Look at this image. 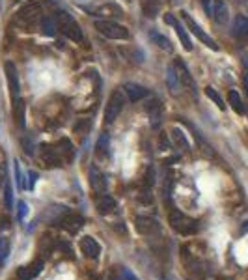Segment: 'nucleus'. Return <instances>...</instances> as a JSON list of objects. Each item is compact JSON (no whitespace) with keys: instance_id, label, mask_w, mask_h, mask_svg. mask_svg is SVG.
Here are the masks:
<instances>
[{"instance_id":"nucleus-22","label":"nucleus","mask_w":248,"mask_h":280,"mask_svg":"<svg viewBox=\"0 0 248 280\" xmlns=\"http://www.w3.org/2000/svg\"><path fill=\"white\" fill-rule=\"evenodd\" d=\"M172 140H174V144L177 146V149H185V151H189V140H187V136L185 133L181 131V129H177L174 127L172 129Z\"/></svg>"},{"instance_id":"nucleus-30","label":"nucleus","mask_w":248,"mask_h":280,"mask_svg":"<svg viewBox=\"0 0 248 280\" xmlns=\"http://www.w3.org/2000/svg\"><path fill=\"white\" fill-rule=\"evenodd\" d=\"M54 30H56V23H52L50 19L43 17V19H41V32H43L45 36H54Z\"/></svg>"},{"instance_id":"nucleus-21","label":"nucleus","mask_w":248,"mask_h":280,"mask_svg":"<svg viewBox=\"0 0 248 280\" xmlns=\"http://www.w3.org/2000/svg\"><path fill=\"white\" fill-rule=\"evenodd\" d=\"M142 12L146 17H157L159 12H161V4L157 0H142Z\"/></svg>"},{"instance_id":"nucleus-2","label":"nucleus","mask_w":248,"mask_h":280,"mask_svg":"<svg viewBox=\"0 0 248 280\" xmlns=\"http://www.w3.org/2000/svg\"><path fill=\"white\" fill-rule=\"evenodd\" d=\"M170 224H172V228L179 233H183V235H192V233H196L198 231V220L196 219H190L187 217L183 211H179V209H174L172 213H170Z\"/></svg>"},{"instance_id":"nucleus-38","label":"nucleus","mask_w":248,"mask_h":280,"mask_svg":"<svg viewBox=\"0 0 248 280\" xmlns=\"http://www.w3.org/2000/svg\"><path fill=\"white\" fill-rule=\"evenodd\" d=\"M140 200L144 202V204H151V202H153V196H151V193H149V191H148V193L144 191V193H142V196H140Z\"/></svg>"},{"instance_id":"nucleus-28","label":"nucleus","mask_w":248,"mask_h":280,"mask_svg":"<svg viewBox=\"0 0 248 280\" xmlns=\"http://www.w3.org/2000/svg\"><path fill=\"white\" fill-rule=\"evenodd\" d=\"M58 149H60V153H64V155H66L67 161L73 159V144L69 142V138H60Z\"/></svg>"},{"instance_id":"nucleus-18","label":"nucleus","mask_w":248,"mask_h":280,"mask_svg":"<svg viewBox=\"0 0 248 280\" xmlns=\"http://www.w3.org/2000/svg\"><path fill=\"white\" fill-rule=\"evenodd\" d=\"M233 36L237 39H247L248 37V17L237 15L233 21Z\"/></svg>"},{"instance_id":"nucleus-23","label":"nucleus","mask_w":248,"mask_h":280,"mask_svg":"<svg viewBox=\"0 0 248 280\" xmlns=\"http://www.w3.org/2000/svg\"><path fill=\"white\" fill-rule=\"evenodd\" d=\"M149 37H151L155 43H157V47H159V49H165L166 52H172V50H174L172 43L168 41V37H165L163 34H159L157 30H151V32H149Z\"/></svg>"},{"instance_id":"nucleus-5","label":"nucleus","mask_w":248,"mask_h":280,"mask_svg":"<svg viewBox=\"0 0 248 280\" xmlns=\"http://www.w3.org/2000/svg\"><path fill=\"white\" fill-rule=\"evenodd\" d=\"M181 17H183V21H185V25L189 26V30H190V32H192L194 36L198 37V39H200L201 43H205V45H207L209 49H213V50H218V45L215 43V39H213V37H209V36H207V34H205V32H203V30H201V26L198 25V23H196V21H194L192 17H190L189 13H187V12H181Z\"/></svg>"},{"instance_id":"nucleus-40","label":"nucleus","mask_w":248,"mask_h":280,"mask_svg":"<svg viewBox=\"0 0 248 280\" xmlns=\"http://www.w3.org/2000/svg\"><path fill=\"white\" fill-rule=\"evenodd\" d=\"M2 185H6V165L4 163L0 165V187Z\"/></svg>"},{"instance_id":"nucleus-35","label":"nucleus","mask_w":248,"mask_h":280,"mask_svg":"<svg viewBox=\"0 0 248 280\" xmlns=\"http://www.w3.org/2000/svg\"><path fill=\"white\" fill-rule=\"evenodd\" d=\"M84 129H90V120H83V122H79L75 125V131H77V133H83Z\"/></svg>"},{"instance_id":"nucleus-16","label":"nucleus","mask_w":248,"mask_h":280,"mask_svg":"<svg viewBox=\"0 0 248 280\" xmlns=\"http://www.w3.org/2000/svg\"><path fill=\"white\" fill-rule=\"evenodd\" d=\"M39 10H41V6L37 4V2H28L24 8H21L19 10V19L21 21H34L35 17L39 15Z\"/></svg>"},{"instance_id":"nucleus-29","label":"nucleus","mask_w":248,"mask_h":280,"mask_svg":"<svg viewBox=\"0 0 248 280\" xmlns=\"http://www.w3.org/2000/svg\"><path fill=\"white\" fill-rule=\"evenodd\" d=\"M166 81H168V86H170V92H172V94H176L177 84H179V79H177V73H176V69H174V66H172V67H168Z\"/></svg>"},{"instance_id":"nucleus-26","label":"nucleus","mask_w":248,"mask_h":280,"mask_svg":"<svg viewBox=\"0 0 248 280\" xmlns=\"http://www.w3.org/2000/svg\"><path fill=\"white\" fill-rule=\"evenodd\" d=\"M228 101H230L231 109L235 110L237 114H245V105H243V101H241V96L237 94L235 90H231V92L228 94Z\"/></svg>"},{"instance_id":"nucleus-42","label":"nucleus","mask_w":248,"mask_h":280,"mask_svg":"<svg viewBox=\"0 0 248 280\" xmlns=\"http://www.w3.org/2000/svg\"><path fill=\"white\" fill-rule=\"evenodd\" d=\"M28 178H30L28 189H32V187H34V183H35V180H37V174H35V172H28Z\"/></svg>"},{"instance_id":"nucleus-9","label":"nucleus","mask_w":248,"mask_h":280,"mask_svg":"<svg viewBox=\"0 0 248 280\" xmlns=\"http://www.w3.org/2000/svg\"><path fill=\"white\" fill-rule=\"evenodd\" d=\"M136 230L140 231L142 235H157L161 233V224L151 217H136Z\"/></svg>"},{"instance_id":"nucleus-17","label":"nucleus","mask_w":248,"mask_h":280,"mask_svg":"<svg viewBox=\"0 0 248 280\" xmlns=\"http://www.w3.org/2000/svg\"><path fill=\"white\" fill-rule=\"evenodd\" d=\"M213 19L218 25H224L228 21V4L224 0H215V4H213Z\"/></svg>"},{"instance_id":"nucleus-20","label":"nucleus","mask_w":248,"mask_h":280,"mask_svg":"<svg viewBox=\"0 0 248 280\" xmlns=\"http://www.w3.org/2000/svg\"><path fill=\"white\" fill-rule=\"evenodd\" d=\"M116 209V200L112 198V196H101L99 200H97V211L101 213V215H108V213H112Z\"/></svg>"},{"instance_id":"nucleus-31","label":"nucleus","mask_w":248,"mask_h":280,"mask_svg":"<svg viewBox=\"0 0 248 280\" xmlns=\"http://www.w3.org/2000/svg\"><path fill=\"white\" fill-rule=\"evenodd\" d=\"M10 254V241L6 237H0V264H4Z\"/></svg>"},{"instance_id":"nucleus-14","label":"nucleus","mask_w":248,"mask_h":280,"mask_svg":"<svg viewBox=\"0 0 248 280\" xmlns=\"http://www.w3.org/2000/svg\"><path fill=\"white\" fill-rule=\"evenodd\" d=\"M123 90H125L129 101H132V103H136V101H140V99H144L148 96V90L144 86L136 84V82H127V84L123 86Z\"/></svg>"},{"instance_id":"nucleus-24","label":"nucleus","mask_w":248,"mask_h":280,"mask_svg":"<svg viewBox=\"0 0 248 280\" xmlns=\"http://www.w3.org/2000/svg\"><path fill=\"white\" fill-rule=\"evenodd\" d=\"M24 112H26V105L21 98L17 101H13V114H15V120L19 127H24Z\"/></svg>"},{"instance_id":"nucleus-8","label":"nucleus","mask_w":248,"mask_h":280,"mask_svg":"<svg viewBox=\"0 0 248 280\" xmlns=\"http://www.w3.org/2000/svg\"><path fill=\"white\" fill-rule=\"evenodd\" d=\"M4 71H6V79H8V86H10V94H12V99L17 101L19 99V77H17V69L12 62H6L4 64Z\"/></svg>"},{"instance_id":"nucleus-1","label":"nucleus","mask_w":248,"mask_h":280,"mask_svg":"<svg viewBox=\"0 0 248 280\" xmlns=\"http://www.w3.org/2000/svg\"><path fill=\"white\" fill-rule=\"evenodd\" d=\"M56 28H58L64 36L73 39V41H77V43L83 41V30H81V26H79V23H77L67 12L56 13Z\"/></svg>"},{"instance_id":"nucleus-45","label":"nucleus","mask_w":248,"mask_h":280,"mask_svg":"<svg viewBox=\"0 0 248 280\" xmlns=\"http://www.w3.org/2000/svg\"><path fill=\"white\" fill-rule=\"evenodd\" d=\"M108 280H123V279H119V277H116V273H112V275L108 277Z\"/></svg>"},{"instance_id":"nucleus-41","label":"nucleus","mask_w":248,"mask_h":280,"mask_svg":"<svg viewBox=\"0 0 248 280\" xmlns=\"http://www.w3.org/2000/svg\"><path fill=\"white\" fill-rule=\"evenodd\" d=\"M146 185H148V187H151V185H153V168H149V172H148V174H146Z\"/></svg>"},{"instance_id":"nucleus-7","label":"nucleus","mask_w":248,"mask_h":280,"mask_svg":"<svg viewBox=\"0 0 248 280\" xmlns=\"http://www.w3.org/2000/svg\"><path fill=\"white\" fill-rule=\"evenodd\" d=\"M146 112L149 116V122H151V127L157 129L161 122H163V105L157 98H151L148 103H146Z\"/></svg>"},{"instance_id":"nucleus-36","label":"nucleus","mask_w":248,"mask_h":280,"mask_svg":"<svg viewBox=\"0 0 248 280\" xmlns=\"http://www.w3.org/2000/svg\"><path fill=\"white\" fill-rule=\"evenodd\" d=\"M121 279L123 280H140L136 275H132L129 269H121Z\"/></svg>"},{"instance_id":"nucleus-12","label":"nucleus","mask_w":248,"mask_h":280,"mask_svg":"<svg viewBox=\"0 0 248 280\" xmlns=\"http://www.w3.org/2000/svg\"><path fill=\"white\" fill-rule=\"evenodd\" d=\"M60 224H62V228L66 231H69V233L75 235V233L84 226V219L81 215H77V213H67V215L62 219Z\"/></svg>"},{"instance_id":"nucleus-19","label":"nucleus","mask_w":248,"mask_h":280,"mask_svg":"<svg viewBox=\"0 0 248 280\" xmlns=\"http://www.w3.org/2000/svg\"><path fill=\"white\" fill-rule=\"evenodd\" d=\"M90 183H92V189H94L95 193H103L106 189L105 176L97 170V166H92V168H90Z\"/></svg>"},{"instance_id":"nucleus-44","label":"nucleus","mask_w":248,"mask_h":280,"mask_svg":"<svg viewBox=\"0 0 248 280\" xmlns=\"http://www.w3.org/2000/svg\"><path fill=\"white\" fill-rule=\"evenodd\" d=\"M0 226H2V228H8V219H6V217L0 219Z\"/></svg>"},{"instance_id":"nucleus-3","label":"nucleus","mask_w":248,"mask_h":280,"mask_svg":"<svg viewBox=\"0 0 248 280\" xmlns=\"http://www.w3.org/2000/svg\"><path fill=\"white\" fill-rule=\"evenodd\" d=\"M95 28L99 34H103L108 39H127L129 37V30L119 23L114 21H106V19H97L95 21Z\"/></svg>"},{"instance_id":"nucleus-15","label":"nucleus","mask_w":248,"mask_h":280,"mask_svg":"<svg viewBox=\"0 0 248 280\" xmlns=\"http://www.w3.org/2000/svg\"><path fill=\"white\" fill-rule=\"evenodd\" d=\"M81 250H83V254L86 256V258L95 260V258L99 256V245L95 243L94 237H83V239H81Z\"/></svg>"},{"instance_id":"nucleus-32","label":"nucleus","mask_w":248,"mask_h":280,"mask_svg":"<svg viewBox=\"0 0 248 280\" xmlns=\"http://www.w3.org/2000/svg\"><path fill=\"white\" fill-rule=\"evenodd\" d=\"M4 202H6L8 209H12V185L10 183L4 185Z\"/></svg>"},{"instance_id":"nucleus-6","label":"nucleus","mask_w":248,"mask_h":280,"mask_svg":"<svg viewBox=\"0 0 248 280\" xmlns=\"http://www.w3.org/2000/svg\"><path fill=\"white\" fill-rule=\"evenodd\" d=\"M39 157H41L43 165H45L47 168H58V166H62L60 151L54 149L52 146H49V144H43V146L39 148Z\"/></svg>"},{"instance_id":"nucleus-13","label":"nucleus","mask_w":248,"mask_h":280,"mask_svg":"<svg viewBox=\"0 0 248 280\" xmlns=\"http://www.w3.org/2000/svg\"><path fill=\"white\" fill-rule=\"evenodd\" d=\"M174 69H176L179 82H183L185 86H189V88H192V90H194V81H192V75L189 73V69H187L185 62L181 60V58H177V60L174 62Z\"/></svg>"},{"instance_id":"nucleus-10","label":"nucleus","mask_w":248,"mask_h":280,"mask_svg":"<svg viewBox=\"0 0 248 280\" xmlns=\"http://www.w3.org/2000/svg\"><path fill=\"white\" fill-rule=\"evenodd\" d=\"M165 21L168 23L170 26H174V30H176V34L179 36V39H181V43H183V47H185V50H192V41L189 39V34H187V30L183 28V25L177 21L176 17L172 15V13H166L165 15Z\"/></svg>"},{"instance_id":"nucleus-25","label":"nucleus","mask_w":248,"mask_h":280,"mask_svg":"<svg viewBox=\"0 0 248 280\" xmlns=\"http://www.w3.org/2000/svg\"><path fill=\"white\" fill-rule=\"evenodd\" d=\"M108 148H110V138L106 133H103L97 140V146H95L97 157H108Z\"/></svg>"},{"instance_id":"nucleus-39","label":"nucleus","mask_w":248,"mask_h":280,"mask_svg":"<svg viewBox=\"0 0 248 280\" xmlns=\"http://www.w3.org/2000/svg\"><path fill=\"white\" fill-rule=\"evenodd\" d=\"M159 144H161V148H165V149H170V140L166 138L165 133L161 134V138H159Z\"/></svg>"},{"instance_id":"nucleus-34","label":"nucleus","mask_w":248,"mask_h":280,"mask_svg":"<svg viewBox=\"0 0 248 280\" xmlns=\"http://www.w3.org/2000/svg\"><path fill=\"white\" fill-rule=\"evenodd\" d=\"M56 248H60V250H64V254L73 256V248H71V247H69V245H67V243H64V241H58V243H56Z\"/></svg>"},{"instance_id":"nucleus-37","label":"nucleus","mask_w":248,"mask_h":280,"mask_svg":"<svg viewBox=\"0 0 248 280\" xmlns=\"http://www.w3.org/2000/svg\"><path fill=\"white\" fill-rule=\"evenodd\" d=\"M26 211H28V207H26V204H24V202H19V211H17V217H19V220H23V219H24Z\"/></svg>"},{"instance_id":"nucleus-4","label":"nucleus","mask_w":248,"mask_h":280,"mask_svg":"<svg viewBox=\"0 0 248 280\" xmlns=\"http://www.w3.org/2000/svg\"><path fill=\"white\" fill-rule=\"evenodd\" d=\"M123 109V94L119 90H114L110 94V98L106 101V107H105V122L110 125L114 123V120H118L119 112Z\"/></svg>"},{"instance_id":"nucleus-43","label":"nucleus","mask_w":248,"mask_h":280,"mask_svg":"<svg viewBox=\"0 0 248 280\" xmlns=\"http://www.w3.org/2000/svg\"><path fill=\"white\" fill-rule=\"evenodd\" d=\"M243 84H245V90H247V96H248V71L243 75Z\"/></svg>"},{"instance_id":"nucleus-27","label":"nucleus","mask_w":248,"mask_h":280,"mask_svg":"<svg viewBox=\"0 0 248 280\" xmlns=\"http://www.w3.org/2000/svg\"><path fill=\"white\" fill-rule=\"evenodd\" d=\"M205 96H207V98L211 99V101H213V103H215V105H216V107H218V109H222V110L226 109L224 99L220 98V94H218V92H216L215 88H211V86H207V88H205Z\"/></svg>"},{"instance_id":"nucleus-33","label":"nucleus","mask_w":248,"mask_h":280,"mask_svg":"<svg viewBox=\"0 0 248 280\" xmlns=\"http://www.w3.org/2000/svg\"><path fill=\"white\" fill-rule=\"evenodd\" d=\"M15 180H17V187L23 191L26 189V185H24V180H23V174H21V168H19V163L15 161Z\"/></svg>"},{"instance_id":"nucleus-11","label":"nucleus","mask_w":248,"mask_h":280,"mask_svg":"<svg viewBox=\"0 0 248 280\" xmlns=\"http://www.w3.org/2000/svg\"><path fill=\"white\" fill-rule=\"evenodd\" d=\"M41 269H43V260L37 258V260H34L30 265H24V267H21L19 271H17V279L19 280H32L41 273Z\"/></svg>"}]
</instances>
